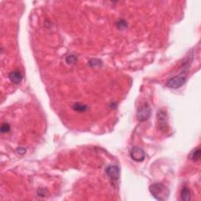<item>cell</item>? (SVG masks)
Listing matches in <instances>:
<instances>
[{
	"label": "cell",
	"instance_id": "obj_1",
	"mask_svg": "<svg viewBox=\"0 0 201 201\" xmlns=\"http://www.w3.org/2000/svg\"><path fill=\"white\" fill-rule=\"evenodd\" d=\"M149 192L152 196L157 200L164 201L169 198V189L165 185L162 183H155L150 185Z\"/></svg>",
	"mask_w": 201,
	"mask_h": 201
},
{
	"label": "cell",
	"instance_id": "obj_2",
	"mask_svg": "<svg viewBox=\"0 0 201 201\" xmlns=\"http://www.w3.org/2000/svg\"><path fill=\"white\" fill-rule=\"evenodd\" d=\"M186 81V73L185 72L180 73L179 75L172 77L167 82V86L170 88L178 89L185 84Z\"/></svg>",
	"mask_w": 201,
	"mask_h": 201
},
{
	"label": "cell",
	"instance_id": "obj_3",
	"mask_svg": "<svg viewBox=\"0 0 201 201\" xmlns=\"http://www.w3.org/2000/svg\"><path fill=\"white\" fill-rule=\"evenodd\" d=\"M156 123L159 130H161L162 132H165L168 130V114L163 109L158 111L156 114Z\"/></svg>",
	"mask_w": 201,
	"mask_h": 201
},
{
	"label": "cell",
	"instance_id": "obj_4",
	"mask_svg": "<svg viewBox=\"0 0 201 201\" xmlns=\"http://www.w3.org/2000/svg\"><path fill=\"white\" fill-rule=\"evenodd\" d=\"M151 112H152V110H151L149 105L147 103L143 104L138 110L137 116H138V120L140 122H145L147 120H148V118L151 116Z\"/></svg>",
	"mask_w": 201,
	"mask_h": 201
},
{
	"label": "cell",
	"instance_id": "obj_5",
	"mask_svg": "<svg viewBox=\"0 0 201 201\" xmlns=\"http://www.w3.org/2000/svg\"><path fill=\"white\" fill-rule=\"evenodd\" d=\"M105 173L112 182H117L120 178V171L117 166L110 165L105 169Z\"/></svg>",
	"mask_w": 201,
	"mask_h": 201
},
{
	"label": "cell",
	"instance_id": "obj_6",
	"mask_svg": "<svg viewBox=\"0 0 201 201\" xmlns=\"http://www.w3.org/2000/svg\"><path fill=\"white\" fill-rule=\"evenodd\" d=\"M130 157L133 160L136 162H142L145 159V153L143 150L139 147L134 146L131 148L130 152Z\"/></svg>",
	"mask_w": 201,
	"mask_h": 201
},
{
	"label": "cell",
	"instance_id": "obj_7",
	"mask_svg": "<svg viewBox=\"0 0 201 201\" xmlns=\"http://www.w3.org/2000/svg\"><path fill=\"white\" fill-rule=\"evenodd\" d=\"M9 79L14 84H19L22 81L23 76L20 72L15 70V71H12L9 73Z\"/></svg>",
	"mask_w": 201,
	"mask_h": 201
},
{
	"label": "cell",
	"instance_id": "obj_8",
	"mask_svg": "<svg viewBox=\"0 0 201 201\" xmlns=\"http://www.w3.org/2000/svg\"><path fill=\"white\" fill-rule=\"evenodd\" d=\"M181 199L184 201H189L191 199V193L188 187H183L181 189Z\"/></svg>",
	"mask_w": 201,
	"mask_h": 201
},
{
	"label": "cell",
	"instance_id": "obj_9",
	"mask_svg": "<svg viewBox=\"0 0 201 201\" xmlns=\"http://www.w3.org/2000/svg\"><path fill=\"white\" fill-rule=\"evenodd\" d=\"M87 105H83V104H80V103H75L72 105V109L73 110L76 111V112H79V113H83L85 111L87 110Z\"/></svg>",
	"mask_w": 201,
	"mask_h": 201
},
{
	"label": "cell",
	"instance_id": "obj_10",
	"mask_svg": "<svg viewBox=\"0 0 201 201\" xmlns=\"http://www.w3.org/2000/svg\"><path fill=\"white\" fill-rule=\"evenodd\" d=\"M200 148H196V149L193 150V152L190 154V159L193 161H197L199 160L200 158Z\"/></svg>",
	"mask_w": 201,
	"mask_h": 201
},
{
	"label": "cell",
	"instance_id": "obj_11",
	"mask_svg": "<svg viewBox=\"0 0 201 201\" xmlns=\"http://www.w3.org/2000/svg\"><path fill=\"white\" fill-rule=\"evenodd\" d=\"M65 61H66L67 64H69V65H73V64H75L77 61V57L71 54V55H69L66 57Z\"/></svg>",
	"mask_w": 201,
	"mask_h": 201
},
{
	"label": "cell",
	"instance_id": "obj_12",
	"mask_svg": "<svg viewBox=\"0 0 201 201\" xmlns=\"http://www.w3.org/2000/svg\"><path fill=\"white\" fill-rule=\"evenodd\" d=\"M116 24L119 29L120 30L125 29V28H126V27H127V23H126V21H125L123 20V19L119 20L118 21H117Z\"/></svg>",
	"mask_w": 201,
	"mask_h": 201
},
{
	"label": "cell",
	"instance_id": "obj_13",
	"mask_svg": "<svg viewBox=\"0 0 201 201\" xmlns=\"http://www.w3.org/2000/svg\"><path fill=\"white\" fill-rule=\"evenodd\" d=\"M10 130V126L9 123H2V126H1V133H2V134H5V133L9 132Z\"/></svg>",
	"mask_w": 201,
	"mask_h": 201
},
{
	"label": "cell",
	"instance_id": "obj_14",
	"mask_svg": "<svg viewBox=\"0 0 201 201\" xmlns=\"http://www.w3.org/2000/svg\"><path fill=\"white\" fill-rule=\"evenodd\" d=\"M89 65L92 67H96V66H100L101 65V61L97 59H92L89 61Z\"/></svg>",
	"mask_w": 201,
	"mask_h": 201
},
{
	"label": "cell",
	"instance_id": "obj_15",
	"mask_svg": "<svg viewBox=\"0 0 201 201\" xmlns=\"http://www.w3.org/2000/svg\"><path fill=\"white\" fill-rule=\"evenodd\" d=\"M37 194H38V196H39L43 197L44 196H45V194H46V191L44 190L43 189H40V190L38 191Z\"/></svg>",
	"mask_w": 201,
	"mask_h": 201
},
{
	"label": "cell",
	"instance_id": "obj_16",
	"mask_svg": "<svg viewBox=\"0 0 201 201\" xmlns=\"http://www.w3.org/2000/svg\"><path fill=\"white\" fill-rule=\"evenodd\" d=\"M26 152V149L24 148H18V153L21 154V155H23V154H24Z\"/></svg>",
	"mask_w": 201,
	"mask_h": 201
}]
</instances>
